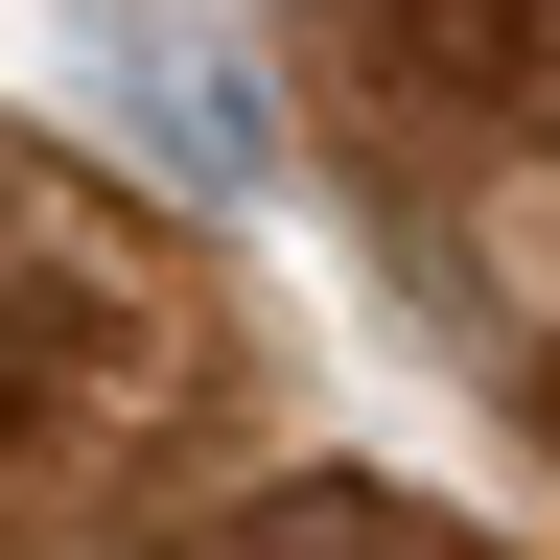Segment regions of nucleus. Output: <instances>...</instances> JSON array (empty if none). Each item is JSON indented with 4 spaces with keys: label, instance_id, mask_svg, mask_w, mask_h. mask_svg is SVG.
<instances>
[{
    "label": "nucleus",
    "instance_id": "obj_1",
    "mask_svg": "<svg viewBox=\"0 0 560 560\" xmlns=\"http://www.w3.org/2000/svg\"><path fill=\"white\" fill-rule=\"evenodd\" d=\"M94 94H117L140 140H164V187H210V210H234V187H257V94H234V70H210V47L164 24V0H140V47L94 24Z\"/></svg>",
    "mask_w": 560,
    "mask_h": 560
},
{
    "label": "nucleus",
    "instance_id": "obj_2",
    "mask_svg": "<svg viewBox=\"0 0 560 560\" xmlns=\"http://www.w3.org/2000/svg\"><path fill=\"white\" fill-rule=\"evenodd\" d=\"M70 350H94V327H70L47 280H0V420H24V397H70Z\"/></svg>",
    "mask_w": 560,
    "mask_h": 560
}]
</instances>
